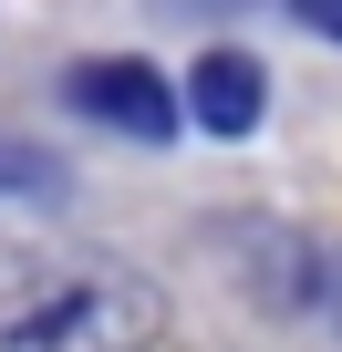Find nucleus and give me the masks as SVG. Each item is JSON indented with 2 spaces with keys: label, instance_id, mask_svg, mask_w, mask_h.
<instances>
[{
  "label": "nucleus",
  "instance_id": "obj_1",
  "mask_svg": "<svg viewBox=\"0 0 342 352\" xmlns=\"http://www.w3.org/2000/svg\"><path fill=\"white\" fill-rule=\"evenodd\" d=\"M156 331V290L104 259H52L0 239V352H135Z\"/></svg>",
  "mask_w": 342,
  "mask_h": 352
},
{
  "label": "nucleus",
  "instance_id": "obj_2",
  "mask_svg": "<svg viewBox=\"0 0 342 352\" xmlns=\"http://www.w3.org/2000/svg\"><path fill=\"white\" fill-rule=\"evenodd\" d=\"M73 114H94V124H114V135H177V104H166V83L145 73V63H73Z\"/></svg>",
  "mask_w": 342,
  "mask_h": 352
},
{
  "label": "nucleus",
  "instance_id": "obj_3",
  "mask_svg": "<svg viewBox=\"0 0 342 352\" xmlns=\"http://www.w3.org/2000/svg\"><path fill=\"white\" fill-rule=\"evenodd\" d=\"M249 270H259V300H280V311H301V321H332V331H342V259H332V249L249 239Z\"/></svg>",
  "mask_w": 342,
  "mask_h": 352
},
{
  "label": "nucleus",
  "instance_id": "obj_4",
  "mask_svg": "<svg viewBox=\"0 0 342 352\" xmlns=\"http://www.w3.org/2000/svg\"><path fill=\"white\" fill-rule=\"evenodd\" d=\"M187 94H197V124H208V135H249V124H259V63H249V52H208Z\"/></svg>",
  "mask_w": 342,
  "mask_h": 352
},
{
  "label": "nucleus",
  "instance_id": "obj_5",
  "mask_svg": "<svg viewBox=\"0 0 342 352\" xmlns=\"http://www.w3.org/2000/svg\"><path fill=\"white\" fill-rule=\"evenodd\" d=\"M290 11H301V21L321 32V42H342V0H290Z\"/></svg>",
  "mask_w": 342,
  "mask_h": 352
}]
</instances>
